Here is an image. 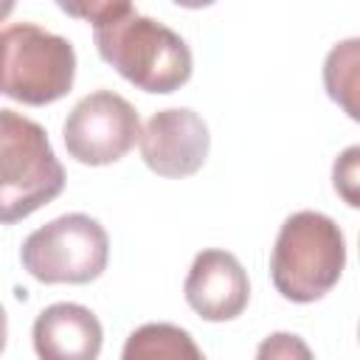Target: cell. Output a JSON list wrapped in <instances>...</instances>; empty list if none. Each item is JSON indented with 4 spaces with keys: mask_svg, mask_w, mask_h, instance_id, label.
<instances>
[{
    "mask_svg": "<svg viewBox=\"0 0 360 360\" xmlns=\"http://www.w3.org/2000/svg\"><path fill=\"white\" fill-rule=\"evenodd\" d=\"M343 267L346 239L332 217L295 211L284 219L270 256V278L281 298L312 304L340 281Z\"/></svg>",
    "mask_w": 360,
    "mask_h": 360,
    "instance_id": "obj_2",
    "label": "cell"
},
{
    "mask_svg": "<svg viewBox=\"0 0 360 360\" xmlns=\"http://www.w3.org/2000/svg\"><path fill=\"white\" fill-rule=\"evenodd\" d=\"M14 6H17V0H0V22L14 11Z\"/></svg>",
    "mask_w": 360,
    "mask_h": 360,
    "instance_id": "obj_16",
    "label": "cell"
},
{
    "mask_svg": "<svg viewBox=\"0 0 360 360\" xmlns=\"http://www.w3.org/2000/svg\"><path fill=\"white\" fill-rule=\"evenodd\" d=\"M141 135V118L135 107L112 93L96 90L84 96L65 118L62 138L73 160L84 166H107L121 160Z\"/></svg>",
    "mask_w": 360,
    "mask_h": 360,
    "instance_id": "obj_6",
    "label": "cell"
},
{
    "mask_svg": "<svg viewBox=\"0 0 360 360\" xmlns=\"http://www.w3.org/2000/svg\"><path fill=\"white\" fill-rule=\"evenodd\" d=\"M34 349L42 360H93L101 352V323L82 304H51L34 321Z\"/></svg>",
    "mask_w": 360,
    "mask_h": 360,
    "instance_id": "obj_9",
    "label": "cell"
},
{
    "mask_svg": "<svg viewBox=\"0 0 360 360\" xmlns=\"http://www.w3.org/2000/svg\"><path fill=\"white\" fill-rule=\"evenodd\" d=\"M172 3L183 6V8H205V6H211V3H217V0H172Z\"/></svg>",
    "mask_w": 360,
    "mask_h": 360,
    "instance_id": "obj_15",
    "label": "cell"
},
{
    "mask_svg": "<svg viewBox=\"0 0 360 360\" xmlns=\"http://www.w3.org/2000/svg\"><path fill=\"white\" fill-rule=\"evenodd\" d=\"M93 42L98 56L143 93H174L191 79V48L177 31L152 17L129 11L96 25Z\"/></svg>",
    "mask_w": 360,
    "mask_h": 360,
    "instance_id": "obj_1",
    "label": "cell"
},
{
    "mask_svg": "<svg viewBox=\"0 0 360 360\" xmlns=\"http://www.w3.org/2000/svg\"><path fill=\"white\" fill-rule=\"evenodd\" d=\"M68 17L104 25L132 11V0H53Z\"/></svg>",
    "mask_w": 360,
    "mask_h": 360,
    "instance_id": "obj_12",
    "label": "cell"
},
{
    "mask_svg": "<svg viewBox=\"0 0 360 360\" xmlns=\"http://www.w3.org/2000/svg\"><path fill=\"white\" fill-rule=\"evenodd\" d=\"M6 338H8V318H6V309L0 307V352L6 349Z\"/></svg>",
    "mask_w": 360,
    "mask_h": 360,
    "instance_id": "obj_14",
    "label": "cell"
},
{
    "mask_svg": "<svg viewBox=\"0 0 360 360\" xmlns=\"http://www.w3.org/2000/svg\"><path fill=\"white\" fill-rule=\"evenodd\" d=\"M354 56H357V39H349V42L332 48V53L326 56V68H323V79H326L329 96H332L335 101H340L352 118H357V112H354V104L346 98V93H352L354 84H352V82L343 84V76H340V73H343V70L354 73V62H357Z\"/></svg>",
    "mask_w": 360,
    "mask_h": 360,
    "instance_id": "obj_11",
    "label": "cell"
},
{
    "mask_svg": "<svg viewBox=\"0 0 360 360\" xmlns=\"http://www.w3.org/2000/svg\"><path fill=\"white\" fill-rule=\"evenodd\" d=\"M143 163L160 177H188L202 169L211 146L205 121L188 107L155 112L138 135Z\"/></svg>",
    "mask_w": 360,
    "mask_h": 360,
    "instance_id": "obj_7",
    "label": "cell"
},
{
    "mask_svg": "<svg viewBox=\"0 0 360 360\" xmlns=\"http://www.w3.org/2000/svg\"><path fill=\"white\" fill-rule=\"evenodd\" d=\"M65 188V169L48 132L14 110H0V225H14Z\"/></svg>",
    "mask_w": 360,
    "mask_h": 360,
    "instance_id": "obj_3",
    "label": "cell"
},
{
    "mask_svg": "<svg viewBox=\"0 0 360 360\" xmlns=\"http://www.w3.org/2000/svg\"><path fill=\"white\" fill-rule=\"evenodd\" d=\"M183 295L202 321L211 323L233 321L236 315L245 312L250 298L248 273L239 264V259L228 250L219 248L200 250L186 276Z\"/></svg>",
    "mask_w": 360,
    "mask_h": 360,
    "instance_id": "obj_8",
    "label": "cell"
},
{
    "mask_svg": "<svg viewBox=\"0 0 360 360\" xmlns=\"http://www.w3.org/2000/svg\"><path fill=\"white\" fill-rule=\"evenodd\" d=\"M110 259L104 225L87 214H65L25 236L22 267L42 284H90Z\"/></svg>",
    "mask_w": 360,
    "mask_h": 360,
    "instance_id": "obj_5",
    "label": "cell"
},
{
    "mask_svg": "<svg viewBox=\"0 0 360 360\" xmlns=\"http://www.w3.org/2000/svg\"><path fill=\"white\" fill-rule=\"evenodd\" d=\"M76 79L73 45L34 22H14L0 31V96L28 107L65 98Z\"/></svg>",
    "mask_w": 360,
    "mask_h": 360,
    "instance_id": "obj_4",
    "label": "cell"
},
{
    "mask_svg": "<svg viewBox=\"0 0 360 360\" xmlns=\"http://www.w3.org/2000/svg\"><path fill=\"white\" fill-rule=\"evenodd\" d=\"M200 360L202 352L194 346L191 335L174 323H143L124 346V360Z\"/></svg>",
    "mask_w": 360,
    "mask_h": 360,
    "instance_id": "obj_10",
    "label": "cell"
},
{
    "mask_svg": "<svg viewBox=\"0 0 360 360\" xmlns=\"http://www.w3.org/2000/svg\"><path fill=\"white\" fill-rule=\"evenodd\" d=\"M278 357V354H301V357H309V349L304 346V343H298L295 340V335H284V332H278V335H273L267 343H262V349H259V357Z\"/></svg>",
    "mask_w": 360,
    "mask_h": 360,
    "instance_id": "obj_13",
    "label": "cell"
}]
</instances>
